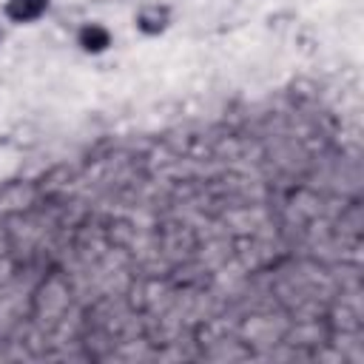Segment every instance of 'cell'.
Here are the masks:
<instances>
[{
  "instance_id": "6da1fadb",
  "label": "cell",
  "mask_w": 364,
  "mask_h": 364,
  "mask_svg": "<svg viewBox=\"0 0 364 364\" xmlns=\"http://www.w3.org/2000/svg\"><path fill=\"white\" fill-rule=\"evenodd\" d=\"M46 9H48V0H9V3H6V14H9L14 23H31V20H37Z\"/></svg>"
},
{
  "instance_id": "7a4b0ae2",
  "label": "cell",
  "mask_w": 364,
  "mask_h": 364,
  "mask_svg": "<svg viewBox=\"0 0 364 364\" xmlns=\"http://www.w3.org/2000/svg\"><path fill=\"white\" fill-rule=\"evenodd\" d=\"M168 20H171V14H168L165 6H145V9L139 11V17H136V26H139V31H145V34H159V31L168 26Z\"/></svg>"
},
{
  "instance_id": "3957f363",
  "label": "cell",
  "mask_w": 364,
  "mask_h": 364,
  "mask_svg": "<svg viewBox=\"0 0 364 364\" xmlns=\"http://www.w3.org/2000/svg\"><path fill=\"white\" fill-rule=\"evenodd\" d=\"M80 46L85 48V51H105L108 46H111V34H108V28H102V26H97V23H91V26H85L82 31H80Z\"/></svg>"
},
{
  "instance_id": "277c9868",
  "label": "cell",
  "mask_w": 364,
  "mask_h": 364,
  "mask_svg": "<svg viewBox=\"0 0 364 364\" xmlns=\"http://www.w3.org/2000/svg\"><path fill=\"white\" fill-rule=\"evenodd\" d=\"M0 40H3V31H0Z\"/></svg>"
}]
</instances>
